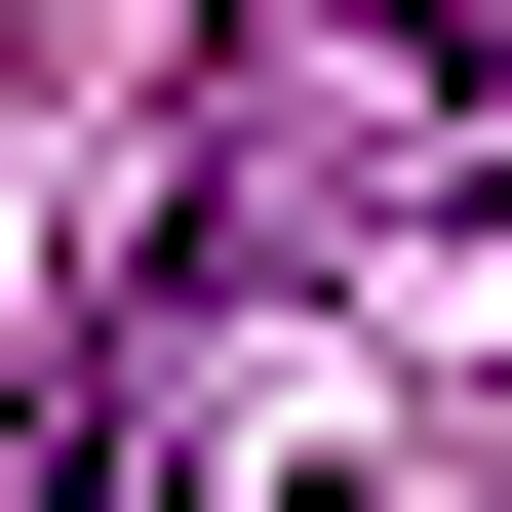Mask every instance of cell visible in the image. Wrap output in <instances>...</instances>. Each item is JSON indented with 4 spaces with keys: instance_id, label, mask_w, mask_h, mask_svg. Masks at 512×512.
<instances>
[{
    "instance_id": "cell-1",
    "label": "cell",
    "mask_w": 512,
    "mask_h": 512,
    "mask_svg": "<svg viewBox=\"0 0 512 512\" xmlns=\"http://www.w3.org/2000/svg\"><path fill=\"white\" fill-rule=\"evenodd\" d=\"M119 237L237 316V276H316V237H512V0H276L237 79L158 119Z\"/></svg>"
},
{
    "instance_id": "cell-2",
    "label": "cell",
    "mask_w": 512,
    "mask_h": 512,
    "mask_svg": "<svg viewBox=\"0 0 512 512\" xmlns=\"http://www.w3.org/2000/svg\"><path fill=\"white\" fill-rule=\"evenodd\" d=\"M158 316H197V276L119 237V276H79V316H40V512H158Z\"/></svg>"
}]
</instances>
